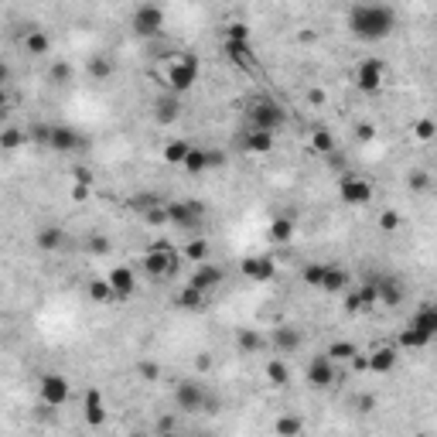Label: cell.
<instances>
[{"instance_id":"32","label":"cell","mask_w":437,"mask_h":437,"mask_svg":"<svg viewBox=\"0 0 437 437\" xmlns=\"http://www.w3.org/2000/svg\"><path fill=\"white\" fill-rule=\"evenodd\" d=\"M175 301H178V308H184V311H198V308L205 304V294H202L198 287H191V284H188Z\"/></svg>"},{"instance_id":"52","label":"cell","mask_w":437,"mask_h":437,"mask_svg":"<svg viewBox=\"0 0 437 437\" xmlns=\"http://www.w3.org/2000/svg\"><path fill=\"white\" fill-rule=\"evenodd\" d=\"M431 188V178L424 175V171H414L410 175V191H427Z\"/></svg>"},{"instance_id":"15","label":"cell","mask_w":437,"mask_h":437,"mask_svg":"<svg viewBox=\"0 0 437 437\" xmlns=\"http://www.w3.org/2000/svg\"><path fill=\"white\" fill-rule=\"evenodd\" d=\"M273 349L280 352V355H290V352H297L304 345V332L297 328V325H280V328H273Z\"/></svg>"},{"instance_id":"59","label":"cell","mask_w":437,"mask_h":437,"mask_svg":"<svg viewBox=\"0 0 437 437\" xmlns=\"http://www.w3.org/2000/svg\"><path fill=\"white\" fill-rule=\"evenodd\" d=\"M72 175H76V181H79V184H92V175H89L86 168H76Z\"/></svg>"},{"instance_id":"3","label":"cell","mask_w":437,"mask_h":437,"mask_svg":"<svg viewBox=\"0 0 437 437\" xmlns=\"http://www.w3.org/2000/svg\"><path fill=\"white\" fill-rule=\"evenodd\" d=\"M130 28H134V34H137V38H144V41L158 38V34L164 31V7H161V3H154V0L137 3V10L130 14Z\"/></svg>"},{"instance_id":"38","label":"cell","mask_w":437,"mask_h":437,"mask_svg":"<svg viewBox=\"0 0 437 437\" xmlns=\"http://www.w3.org/2000/svg\"><path fill=\"white\" fill-rule=\"evenodd\" d=\"M325 355L339 365V362H349L352 355H355V345H352V342H332V345L325 349Z\"/></svg>"},{"instance_id":"50","label":"cell","mask_w":437,"mask_h":437,"mask_svg":"<svg viewBox=\"0 0 437 437\" xmlns=\"http://www.w3.org/2000/svg\"><path fill=\"white\" fill-rule=\"evenodd\" d=\"M372 137H376V127H372V123H355V140L369 144Z\"/></svg>"},{"instance_id":"13","label":"cell","mask_w":437,"mask_h":437,"mask_svg":"<svg viewBox=\"0 0 437 437\" xmlns=\"http://www.w3.org/2000/svg\"><path fill=\"white\" fill-rule=\"evenodd\" d=\"M372 284H376V301H379V304H386V308H400V304H403V284H400V277L383 273V277L372 280Z\"/></svg>"},{"instance_id":"9","label":"cell","mask_w":437,"mask_h":437,"mask_svg":"<svg viewBox=\"0 0 437 437\" xmlns=\"http://www.w3.org/2000/svg\"><path fill=\"white\" fill-rule=\"evenodd\" d=\"M48 147L58 151V154H72V151L86 147V140L79 137V130H72V127H65V123H52V127H48Z\"/></svg>"},{"instance_id":"39","label":"cell","mask_w":437,"mask_h":437,"mask_svg":"<svg viewBox=\"0 0 437 437\" xmlns=\"http://www.w3.org/2000/svg\"><path fill=\"white\" fill-rule=\"evenodd\" d=\"M311 151L332 154V151H335V137H332L328 130H315V134H311Z\"/></svg>"},{"instance_id":"49","label":"cell","mask_w":437,"mask_h":437,"mask_svg":"<svg viewBox=\"0 0 437 437\" xmlns=\"http://www.w3.org/2000/svg\"><path fill=\"white\" fill-rule=\"evenodd\" d=\"M219 410H222V400H219L215 393L205 390V400H202V410H198V414H219Z\"/></svg>"},{"instance_id":"7","label":"cell","mask_w":437,"mask_h":437,"mask_svg":"<svg viewBox=\"0 0 437 437\" xmlns=\"http://www.w3.org/2000/svg\"><path fill=\"white\" fill-rule=\"evenodd\" d=\"M168 205V222L178 229H191L202 215H205V205L198 198H188V202H164Z\"/></svg>"},{"instance_id":"55","label":"cell","mask_w":437,"mask_h":437,"mask_svg":"<svg viewBox=\"0 0 437 437\" xmlns=\"http://www.w3.org/2000/svg\"><path fill=\"white\" fill-rule=\"evenodd\" d=\"M308 103H311V106H325V103H328V92H325V89H311V92H308Z\"/></svg>"},{"instance_id":"21","label":"cell","mask_w":437,"mask_h":437,"mask_svg":"<svg viewBox=\"0 0 437 437\" xmlns=\"http://www.w3.org/2000/svg\"><path fill=\"white\" fill-rule=\"evenodd\" d=\"M239 270H243L246 277H253V280H270V277L277 273V263L270 260V257H243Z\"/></svg>"},{"instance_id":"44","label":"cell","mask_w":437,"mask_h":437,"mask_svg":"<svg viewBox=\"0 0 437 437\" xmlns=\"http://www.w3.org/2000/svg\"><path fill=\"white\" fill-rule=\"evenodd\" d=\"M184 257L195 260V263H202L205 257H209V243H205V239H191V243L184 246Z\"/></svg>"},{"instance_id":"2","label":"cell","mask_w":437,"mask_h":437,"mask_svg":"<svg viewBox=\"0 0 437 437\" xmlns=\"http://www.w3.org/2000/svg\"><path fill=\"white\" fill-rule=\"evenodd\" d=\"M198 72H202V62H198V55H191V52H181L175 62L168 65V89H171L175 96H184V92H191V86L198 83Z\"/></svg>"},{"instance_id":"47","label":"cell","mask_w":437,"mask_h":437,"mask_svg":"<svg viewBox=\"0 0 437 437\" xmlns=\"http://www.w3.org/2000/svg\"><path fill=\"white\" fill-rule=\"evenodd\" d=\"M379 229H383V233H393V229H400V212L386 209V212L379 215Z\"/></svg>"},{"instance_id":"10","label":"cell","mask_w":437,"mask_h":437,"mask_svg":"<svg viewBox=\"0 0 437 437\" xmlns=\"http://www.w3.org/2000/svg\"><path fill=\"white\" fill-rule=\"evenodd\" d=\"M335 362L321 352V355H315L311 362H308V386L311 390H328V386H335Z\"/></svg>"},{"instance_id":"60","label":"cell","mask_w":437,"mask_h":437,"mask_svg":"<svg viewBox=\"0 0 437 437\" xmlns=\"http://www.w3.org/2000/svg\"><path fill=\"white\" fill-rule=\"evenodd\" d=\"M7 83H10V65L0 62V86H7Z\"/></svg>"},{"instance_id":"27","label":"cell","mask_w":437,"mask_h":437,"mask_svg":"<svg viewBox=\"0 0 437 437\" xmlns=\"http://www.w3.org/2000/svg\"><path fill=\"white\" fill-rule=\"evenodd\" d=\"M266 236H270V243H290L294 239V219H287V215L273 219L270 229H266Z\"/></svg>"},{"instance_id":"19","label":"cell","mask_w":437,"mask_h":437,"mask_svg":"<svg viewBox=\"0 0 437 437\" xmlns=\"http://www.w3.org/2000/svg\"><path fill=\"white\" fill-rule=\"evenodd\" d=\"M393 365H396V349L393 345H379V349H372L365 355V369H372V372H393Z\"/></svg>"},{"instance_id":"41","label":"cell","mask_w":437,"mask_h":437,"mask_svg":"<svg viewBox=\"0 0 437 437\" xmlns=\"http://www.w3.org/2000/svg\"><path fill=\"white\" fill-rule=\"evenodd\" d=\"M48 79H52L55 86H69V83H72V65H69V62H55V65L48 69Z\"/></svg>"},{"instance_id":"29","label":"cell","mask_w":437,"mask_h":437,"mask_svg":"<svg viewBox=\"0 0 437 437\" xmlns=\"http://www.w3.org/2000/svg\"><path fill=\"white\" fill-rule=\"evenodd\" d=\"M86 69H89V76H92V79H99V83H103V79H109V76L116 72V62H113L109 55H92Z\"/></svg>"},{"instance_id":"57","label":"cell","mask_w":437,"mask_h":437,"mask_svg":"<svg viewBox=\"0 0 437 437\" xmlns=\"http://www.w3.org/2000/svg\"><path fill=\"white\" fill-rule=\"evenodd\" d=\"M89 195H92V191H89V184H79V181H76V188H72V198H76V202H86Z\"/></svg>"},{"instance_id":"54","label":"cell","mask_w":437,"mask_h":437,"mask_svg":"<svg viewBox=\"0 0 437 437\" xmlns=\"http://www.w3.org/2000/svg\"><path fill=\"white\" fill-rule=\"evenodd\" d=\"M205 164L209 168H222L226 164V154L222 151H205Z\"/></svg>"},{"instance_id":"18","label":"cell","mask_w":437,"mask_h":437,"mask_svg":"<svg viewBox=\"0 0 437 437\" xmlns=\"http://www.w3.org/2000/svg\"><path fill=\"white\" fill-rule=\"evenodd\" d=\"M34 246H38L41 253H58V250H65V229H62V226H41L38 236H34Z\"/></svg>"},{"instance_id":"30","label":"cell","mask_w":437,"mask_h":437,"mask_svg":"<svg viewBox=\"0 0 437 437\" xmlns=\"http://www.w3.org/2000/svg\"><path fill=\"white\" fill-rule=\"evenodd\" d=\"M304 431V420L297 417V414H284L277 424H273V434L277 437H297Z\"/></svg>"},{"instance_id":"28","label":"cell","mask_w":437,"mask_h":437,"mask_svg":"<svg viewBox=\"0 0 437 437\" xmlns=\"http://www.w3.org/2000/svg\"><path fill=\"white\" fill-rule=\"evenodd\" d=\"M434 339L431 335H424L420 328H414V325H407L403 332H400V349H427Z\"/></svg>"},{"instance_id":"40","label":"cell","mask_w":437,"mask_h":437,"mask_svg":"<svg viewBox=\"0 0 437 437\" xmlns=\"http://www.w3.org/2000/svg\"><path fill=\"white\" fill-rule=\"evenodd\" d=\"M140 215H144V222H147V226H168V205H164V202H158V205L144 209Z\"/></svg>"},{"instance_id":"8","label":"cell","mask_w":437,"mask_h":437,"mask_svg":"<svg viewBox=\"0 0 437 437\" xmlns=\"http://www.w3.org/2000/svg\"><path fill=\"white\" fill-rule=\"evenodd\" d=\"M175 270H178V257L171 250H147V257H144V273H147L151 280H168Z\"/></svg>"},{"instance_id":"20","label":"cell","mask_w":437,"mask_h":437,"mask_svg":"<svg viewBox=\"0 0 437 437\" xmlns=\"http://www.w3.org/2000/svg\"><path fill=\"white\" fill-rule=\"evenodd\" d=\"M24 52L31 55V58H45L48 52H52V38L41 31V28H28V34H24Z\"/></svg>"},{"instance_id":"46","label":"cell","mask_w":437,"mask_h":437,"mask_svg":"<svg viewBox=\"0 0 437 437\" xmlns=\"http://www.w3.org/2000/svg\"><path fill=\"white\" fill-rule=\"evenodd\" d=\"M137 376L147 379V383H158L161 379V365L158 362H137Z\"/></svg>"},{"instance_id":"24","label":"cell","mask_w":437,"mask_h":437,"mask_svg":"<svg viewBox=\"0 0 437 437\" xmlns=\"http://www.w3.org/2000/svg\"><path fill=\"white\" fill-rule=\"evenodd\" d=\"M345 287H349V270H342V266H328V263H325L321 290H328V294H342Z\"/></svg>"},{"instance_id":"22","label":"cell","mask_w":437,"mask_h":437,"mask_svg":"<svg viewBox=\"0 0 437 437\" xmlns=\"http://www.w3.org/2000/svg\"><path fill=\"white\" fill-rule=\"evenodd\" d=\"M178 113H181V103H178L175 92H168V96H158V99H154V120H158L161 127L175 123Z\"/></svg>"},{"instance_id":"4","label":"cell","mask_w":437,"mask_h":437,"mask_svg":"<svg viewBox=\"0 0 437 437\" xmlns=\"http://www.w3.org/2000/svg\"><path fill=\"white\" fill-rule=\"evenodd\" d=\"M246 116H250V127H253V130H270V134H277V130L287 123L284 106L273 103V99H253V103L246 106Z\"/></svg>"},{"instance_id":"26","label":"cell","mask_w":437,"mask_h":437,"mask_svg":"<svg viewBox=\"0 0 437 437\" xmlns=\"http://www.w3.org/2000/svg\"><path fill=\"white\" fill-rule=\"evenodd\" d=\"M410 325H414V328H420L424 335H431V339H434V335H437V308H434V304H424V308L410 318Z\"/></svg>"},{"instance_id":"56","label":"cell","mask_w":437,"mask_h":437,"mask_svg":"<svg viewBox=\"0 0 437 437\" xmlns=\"http://www.w3.org/2000/svg\"><path fill=\"white\" fill-rule=\"evenodd\" d=\"M89 250H92V253H106V250H109V239H106V236H92V239H89Z\"/></svg>"},{"instance_id":"48","label":"cell","mask_w":437,"mask_h":437,"mask_svg":"<svg viewBox=\"0 0 437 437\" xmlns=\"http://www.w3.org/2000/svg\"><path fill=\"white\" fill-rule=\"evenodd\" d=\"M151 205H158V198H154L151 191H144V195H134V198H130V209H137V212H144V209H151Z\"/></svg>"},{"instance_id":"11","label":"cell","mask_w":437,"mask_h":437,"mask_svg":"<svg viewBox=\"0 0 437 437\" xmlns=\"http://www.w3.org/2000/svg\"><path fill=\"white\" fill-rule=\"evenodd\" d=\"M202 400H205V386L202 383H191V379H181L175 386V407L184 414H198L202 410Z\"/></svg>"},{"instance_id":"61","label":"cell","mask_w":437,"mask_h":437,"mask_svg":"<svg viewBox=\"0 0 437 437\" xmlns=\"http://www.w3.org/2000/svg\"><path fill=\"white\" fill-rule=\"evenodd\" d=\"M0 116H7V86H0Z\"/></svg>"},{"instance_id":"37","label":"cell","mask_w":437,"mask_h":437,"mask_svg":"<svg viewBox=\"0 0 437 437\" xmlns=\"http://www.w3.org/2000/svg\"><path fill=\"white\" fill-rule=\"evenodd\" d=\"M188 140H171V144H164V161L168 164H178L181 168V161H184V154H188Z\"/></svg>"},{"instance_id":"35","label":"cell","mask_w":437,"mask_h":437,"mask_svg":"<svg viewBox=\"0 0 437 437\" xmlns=\"http://www.w3.org/2000/svg\"><path fill=\"white\" fill-rule=\"evenodd\" d=\"M24 140H28V134L17 130V127H3L0 130V151H17Z\"/></svg>"},{"instance_id":"53","label":"cell","mask_w":437,"mask_h":437,"mask_svg":"<svg viewBox=\"0 0 437 437\" xmlns=\"http://www.w3.org/2000/svg\"><path fill=\"white\" fill-rule=\"evenodd\" d=\"M28 140H34V144H48V127H45V123L31 127V130H28Z\"/></svg>"},{"instance_id":"43","label":"cell","mask_w":437,"mask_h":437,"mask_svg":"<svg viewBox=\"0 0 437 437\" xmlns=\"http://www.w3.org/2000/svg\"><path fill=\"white\" fill-rule=\"evenodd\" d=\"M321 277H325V263H308L301 270V280L311 284V287H321Z\"/></svg>"},{"instance_id":"23","label":"cell","mask_w":437,"mask_h":437,"mask_svg":"<svg viewBox=\"0 0 437 437\" xmlns=\"http://www.w3.org/2000/svg\"><path fill=\"white\" fill-rule=\"evenodd\" d=\"M239 144H243V151H250V154H270V151H273V134H270V130H250Z\"/></svg>"},{"instance_id":"17","label":"cell","mask_w":437,"mask_h":437,"mask_svg":"<svg viewBox=\"0 0 437 437\" xmlns=\"http://www.w3.org/2000/svg\"><path fill=\"white\" fill-rule=\"evenodd\" d=\"M83 414H86L89 427H103L106 424V403H103V393L96 386L86 390V396H83Z\"/></svg>"},{"instance_id":"25","label":"cell","mask_w":437,"mask_h":437,"mask_svg":"<svg viewBox=\"0 0 437 437\" xmlns=\"http://www.w3.org/2000/svg\"><path fill=\"white\" fill-rule=\"evenodd\" d=\"M226 55L239 69H250L253 65V45L250 41H226Z\"/></svg>"},{"instance_id":"42","label":"cell","mask_w":437,"mask_h":437,"mask_svg":"<svg viewBox=\"0 0 437 437\" xmlns=\"http://www.w3.org/2000/svg\"><path fill=\"white\" fill-rule=\"evenodd\" d=\"M434 134H437L434 120H427V116H424V120H417V123H414V137H417L420 144H431V140H434Z\"/></svg>"},{"instance_id":"6","label":"cell","mask_w":437,"mask_h":437,"mask_svg":"<svg viewBox=\"0 0 437 437\" xmlns=\"http://www.w3.org/2000/svg\"><path fill=\"white\" fill-rule=\"evenodd\" d=\"M38 390H41V403L45 407H62V403H69V379L62 376V372H45L41 376V383H38Z\"/></svg>"},{"instance_id":"58","label":"cell","mask_w":437,"mask_h":437,"mask_svg":"<svg viewBox=\"0 0 437 437\" xmlns=\"http://www.w3.org/2000/svg\"><path fill=\"white\" fill-rule=\"evenodd\" d=\"M154 431H161V434H168V431H175V417H161V420L154 424Z\"/></svg>"},{"instance_id":"34","label":"cell","mask_w":437,"mask_h":437,"mask_svg":"<svg viewBox=\"0 0 437 437\" xmlns=\"http://www.w3.org/2000/svg\"><path fill=\"white\" fill-rule=\"evenodd\" d=\"M89 301H96V304H109V301H116L109 280H92V284H89Z\"/></svg>"},{"instance_id":"33","label":"cell","mask_w":437,"mask_h":437,"mask_svg":"<svg viewBox=\"0 0 437 437\" xmlns=\"http://www.w3.org/2000/svg\"><path fill=\"white\" fill-rule=\"evenodd\" d=\"M266 379H270L277 390H284V386L290 383V372H287V365H284L280 359H270V362H266Z\"/></svg>"},{"instance_id":"12","label":"cell","mask_w":437,"mask_h":437,"mask_svg":"<svg viewBox=\"0 0 437 437\" xmlns=\"http://www.w3.org/2000/svg\"><path fill=\"white\" fill-rule=\"evenodd\" d=\"M339 198H342L345 205H365V202H372V184H369L365 178L345 175L342 184H339Z\"/></svg>"},{"instance_id":"45","label":"cell","mask_w":437,"mask_h":437,"mask_svg":"<svg viewBox=\"0 0 437 437\" xmlns=\"http://www.w3.org/2000/svg\"><path fill=\"white\" fill-rule=\"evenodd\" d=\"M226 41H250V28H246L243 21L226 24Z\"/></svg>"},{"instance_id":"1","label":"cell","mask_w":437,"mask_h":437,"mask_svg":"<svg viewBox=\"0 0 437 437\" xmlns=\"http://www.w3.org/2000/svg\"><path fill=\"white\" fill-rule=\"evenodd\" d=\"M349 31L362 41H383L396 31V10L390 3H355L349 10Z\"/></svg>"},{"instance_id":"14","label":"cell","mask_w":437,"mask_h":437,"mask_svg":"<svg viewBox=\"0 0 437 437\" xmlns=\"http://www.w3.org/2000/svg\"><path fill=\"white\" fill-rule=\"evenodd\" d=\"M106 280H109V287H113L116 301H127V297H134V294H137V273H134L130 266H113Z\"/></svg>"},{"instance_id":"5","label":"cell","mask_w":437,"mask_h":437,"mask_svg":"<svg viewBox=\"0 0 437 437\" xmlns=\"http://www.w3.org/2000/svg\"><path fill=\"white\" fill-rule=\"evenodd\" d=\"M386 83V65H383V58H365V62H359V69H355V89L359 92H365V96H376L379 89Z\"/></svg>"},{"instance_id":"51","label":"cell","mask_w":437,"mask_h":437,"mask_svg":"<svg viewBox=\"0 0 437 437\" xmlns=\"http://www.w3.org/2000/svg\"><path fill=\"white\" fill-rule=\"evenodd\" d=\"M355 410H359V414H372V410H376V396H372V393H362V396L355 400Z\"/></svg>"},{"instance_id":"31","label":"cell","mask_w":437,"mask_h":437,"mask_svg":"<svg viewBox=\"0 0 437 437\" xmlns=\"http://www.w3.org/2000/svg\"><path fill=\"white\" fill-rule=\"evenodd\" d=\"M181 168H184L188 175H202V171H209V164H205V151H202V147H188Z\"/></svg>"},{"instance_id":"16","label":"cell","mask_w":437,"mask_h":437,"mask_svg":"<svg viewBox=\"0 0 437 437\" xmlns=\"http://www.w3.org/2000/svg\"><path fill=\"white\" fill-rule=\"evenodd\" d=\"M222 266H215V263H202V266H195V273H191V287H198L202 294H209V290H215L219 284H222Z\"/></svg>"},{"instance_id":"36","label":"cell","mask_w":437,"mask_h":437,"mask_svg":"<svg viewBox=\"0 0 437 437\" xmlns=\"http://www.w3.org/2000/svg\"><path fill=\"white\" fill-rule=\"evenodd\" d=\"M236 349H239V352H257V349H263L260 332H253V328H243V332L236 335Z\"/></svg>"}]
</instances>
